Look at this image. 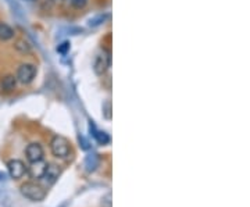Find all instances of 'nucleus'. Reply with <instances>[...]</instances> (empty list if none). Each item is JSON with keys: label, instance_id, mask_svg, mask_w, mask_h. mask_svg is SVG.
Segmentation results:
<instances>
[{"label": "nucleus", "instance_id": "f257e3e1", "mask_svg": "<svg viewBox=\"0 0 250 207\" xmlns=\"http://www.w3.org/2000/svg\"><path fill=\"white\" fill-rule=\"evenodd\" d=\"M19 190H21V195L31 202H42L46 198V189L37 182H31V181L24 182Z\"/></svg>", "mask_w": 250, "mask_h": 207}, {"label": "nucleus", "instance_id": "f03ea898", "mask_svg": "<svg viewBox=\"0 0 250 207\" xmlns=\"http://www.w3.org/2000/svg\"><path fill=\"white\" fill-rule=\"evenodd\" d=\"M50 151L57 159H65L70 154V142L64 136L56 135L50 141Z\"/></svg>", "mask_w": 250, "mask_h": 207}, {"label": "nucleus", "instance_id": "7ed1b4c3", "mask_svg": "<svg viewBox=\"0 0 250 207\" xmlns=\"http://www.w3.org/2000/svg\"><path fill=\"white\" fill-rule=\"evenodd\" d=\"M37 75V67L34 64H29V63H25V64H21L17 70V81L21 82L22 85L31 84L34 81V78Z\"/></svg>", "mask_w": 250, "mask_h": 207}, {"label": "nucleus", "instance_id": "20e7f679", "mask_svg": "<svg viewBox=\"0 0 250 207\" xmlns=\"http://www.w3.org/2000/svg\"><path fill=\"white\" fill-rule=\"evenodd\" d=\"M111 64V57L107 53H100L95 57V61H93V71L97 74V75H103Z\"/></svg>", "mask_w": 250, "mask_h": 207}, {"label": "nucleus", "instance_id": "39448f33", "mask_svg": "<svg viewBox=\"0 0 250 207\" xmlns=\"http://www.w3.org/2000/svg\"><path fill=\"white\" fill-rule=\"evenodd\" d=\"M7 169H9L10 177L13 179L22 178L27 172V166L21 160H10L7 163Z\"/></svg>", "mask_w": 250, "mask_h": 207}, {"label": "nucleus", "instance_id": "423d86ee", "mask_svg": "<svg viewBox=\"0 0 250 207\" xmlns=\"http://www.w3.org/2000/svg\"><path fill=\"white\" fill-rule=\"evenodd\" d=\"M25 154H27V159L29 163H35V161L43 160V154H45V151H43V148H42L39 143L34 142V143H29V145L27 146Z\"/></svg>", "mask_w": 250, "mask_h": 207}, {"label": "nucleus", "instance_id": "0eeeda50", "mask_svg": "<svg viewBox=\"0 0 250 207\" xmlns=\"http://www.w3.org/2000/svg\"><path fill=\"white\" fill-rule=\"evenodd\" d=\"M58 175H60V169L56 164H47L46 169H45V172H43V175H42L40 179L45 182V185L52 187L56 181H57Z\"/></svg>", "mask_w": 250, "mask_h": 207}, {"label": "nucleus", "instance_id": "6e6552de", "mask_svg": "<svg viewBox=\"0 0 250 207\" xmlns=\"http://www.w3.org/2000/svg\"><path fill=\"white\" fill-rule=\"evenodd\" d=\"M46 166H47V163H45L43 160L31 163V167L27 169V172L31 175V178L40 179L42 178V175H43V172H45Z\"/></svg>", "mask_w": 250, "mask_h": 207}, {"label": "nucleus", "instance_id": "1a4fd4ad", "mask_svg": "<svg viewBox=\"0 0 250 207\" xmlns=\"http://www.w3.org/2000/svg\"><path fill=\"white\" fill-rule=\"evenodd\" d=\"M16 86H17V78L14 75L4 76V78L1 79V82H0V88H1V91H4V92H11V91H14Z\"/></svg>", "mask_w": 250, "mask_h": 207}, {"label": "nucleus", "instance_id": "9d476101", "mask_svg": "<svg viewBox=\"0 0 250 207\" xmlns=\"http://www.w3.org/2000/svg\"><path fill=\"white\" fill-rule=\"evenodd\" d=\"M13 38H14V29L4 22H0V40H10Z\"/></svg>", "mask_w": 250, "mask_h": 207}, {"label": "nucleus", "instance_id": "9b49d317", "mask_svg": "<svg viewBox=\"0 0 250 207\" xmlns=\"http://www.w3.org/2000/svg\"><path fill=\"white\" fill-rule=\"evenodd\" d=\"M95 136H96V139L100 142V143H107V142H110V138L107 136V133H104V132H97V133H95Z\"/></svg>", "mask_w": 250, "mask_h": 207}, {"label": "nucleus", "instance_id": "f8f14e48", "mask_svg": "<svg viewBox=\"0 0 250 207\" xmlns=\"http://www.w3.org/2000/svg\"><path fill=\"white\" fill-rule=\"evenodd\" d=\"M71 1V4L74 6L75 9H83L86 4H88V0H70Z\"/></svg>", "mask_w": 250, "mask_h": 207}, {"label": "nucleus", "instance_id": "ddd939ff", "mask_svg": "<svg viewBox=\"0 0 250 207\" xmlns=\"http://www.w3.org/2000/svg\"><path fill=\"white\" fill-rule=\"evenodd\" d=\"M16 47H17L19 50H21V52H24V53L31 50V49H29V45H28L25 40H19V42H17V45H16Z\"/></svg>", "mask_w": 250, "mask_h": 207}, {"label": "nucleus", "instance_id": "4468645a", "mask_svg": "<svg viewBox=\"0 0 250 207\" xmlns=\"http://www.w3.org/2000/svg\"><path fill=\"white\" fill-rule=\"evenodd\" d=\"M102 207H111V195L107 193L104 198L102 199Z\"/></svg>", "mask_w": 250, "mask_h": 207}, {"label": "nucleus", "instance_id": "2eb2a0df", "mask_svg": "<svg viewBox=\"0 0 250 207\" xmlns=\"http://www.w3.org/2000/svg\"><path fill=\"white\" fill-rule=\"evenodd\" d=\"M28 1H34V0H28Z\"/></svg>", "mask_w": 250, "mask_h": 207}]
</instances>
